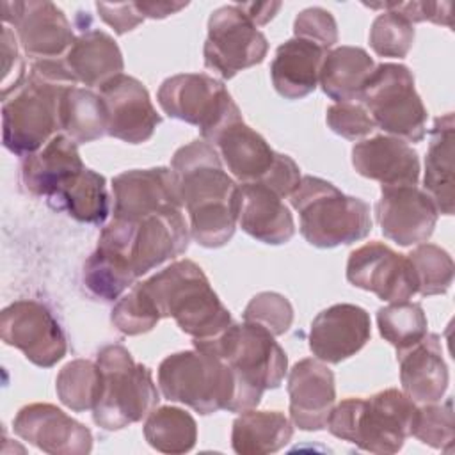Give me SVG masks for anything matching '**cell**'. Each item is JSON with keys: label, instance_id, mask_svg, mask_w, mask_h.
Listing matches in <instances>:
<instances>
[{"label": "cell", "instance_id": "1", "mask_svg": "<svg viewBox=\"0 0 455 455\" xmlns=\"http://www.w3.org/2000/svg\"><path fill=\"white\" fill-rule=\"evenodd\" d=\"M171 169L188 213L190 236L208 249L226 245L238 224L240 185L224 171L215 146L203 139L181 146Z\"/></svg>", "mask_w": 455, "mask_h": 455}, {"label": "cell", "instance_id": "2", "mask_svg": "<svg viewBox=\"0 0 455 455\" xmlns=\"http://www.w3.org/2000/svg\"><path fill=\"white\" fill-rule=\"evenodd\" d=\"M75 85L64 60H34L25 80L2 96L4 146L23 158L39 151L60 132V96Z\"/></svg>", "mask_w": 455, "mask_h": 455}, {"label": "cell", "instance_id": "3", "mask_svg": "<svg viewBox=\"0 0 455 455\" xmlns=\"http://www.w3.org/2000/svg\"><path fill=\"white\" fill-rule=\"evenodd\" d=\"M137 284L158 316L174 318L194 343L213 339L233 322L203 268L192 259H178Z\"/></svg>", "mask_w": 455, "mask_h": 455}, {"label": "cell", "instance_id": "4", "mask_svg": "<svg viewBox=\"0 0 455 455\" xmlns=\"http://www.w3.org/2000/svg\"><path fill=\"white\" fill-rule=\"evenodd\" d=\"M416 409V402L403 391L389 387L368 398L341 400L332 407L325 428L361 450L396 453L411 435Z\"/></svg>", "mask_w": 455, "mask_h": 455}, {"label": "cell", "instance_id": "5", "mask_svg": "<svg viewBox=\"0 0 455 455\" xmlns=\"http://www.w3.org/2000/svg\"><path fill=\"white\" fill-rule=\"evenodd\" d=\"M158 387L167 400L185 403L204 416L249 411L228 363L199 348L167 355L158 366Z\"/></svg>", "mask_w": 455, "mask_h": 455}, {"label": "cell", "instance_id": "6", "mask_svg": "<svg viewBox=\"0 0 455 455\" xmlns=\"http://www.w3.org/2000/svg\"><path fill=\"white\" fill-rule=\"evenodd\" d=\"M290 203L299 213L300 235L313 247L348 245L366 238L371 231L368 203L343 194L318 176H302Z\"/></svg>", "mask_w": 455, "mask_h": 455}, {"label": "cell", "instance_id": "7", "mask_svg": "<svg viewBox=\"0 0 455 455\" xmlns=\"http://www.w3.org/2000/svg\"><path fill=\"white\" fill-rule=\"evenodd\" d=\"M196 348L220 357L236 375L247 409H256L263 391L283 384L288 357L267 329L256 323L231 322L210 341L194 343Z\"/></svg>", "mask_w": 455, "mask_h": 455}, {"label": "cell", "instance_id": "8", "mask_svg": "<svg viewBox=\"0 0 455 455\" xmlns=\"http://www.w3.org/2000/svg\"><path fill=\"white\" fill-rule=\"evenodd\" d=\"M190 238L181 208H167L135 220L112 217L100 233L98 247L126 261L139 279L167 259L183 254Z\"/></svg>", "mask_w": 455, "mask_h": 455}, {"label": "cell", "instance_id": "9", "mask_svg": "<svg viewBox=\"0 0 455 455\" xmlns=\"http://www.w3.org/2000/svg\"><path fill=\"white\" fill-rule=\"evenodd\" d=\"M96 363L101 370V393L92 409L94 423L105 430H121L148 418L160 402L151 370L135 363L123 345L103 347Z\"/></svg>", "mask_w": 455, "mask_h": 455}, {"label": "cell", "instance_id": "10", "mask_svg": "<svg viewBox=\"0 0 455 455\" xmlns=\"http://www.w3.org/2000/svg\"><path fill=\"white\" fill-rule=\"evenodd\" d=\"M361 105L375 126L405 142H421L427 135V108L416 92L414 76L403 64L384 62L375 66L366 80Z\"/></svg>", "mask_w": 455, "mask_h": 455}, {"label": "cell", "instance_id": "11", "mask_svg": "<svg viewBox=\"0 0 455 455\" xmlns=\"http://www.w3.org/2000/svg\"><path fill=\"white\" fill-rule=\"evenodd\" d=\"M160 108L174 119L194 124L206 142L242 119L238 105L217 78L204 73H180L165 78L156 92Z\"/></svg>", "mask_w": 455, "mask_h": 455}, {"label": "cell", "instance_id": "12", "mask_svg": "<svg viewBox=\"0 0 455 455\" xmlns=\"http://www.w3.org/2000/svg\"><path fill=\"white\" fill-rule=\"evenodd\" d=\"M267 52L265 34L258 30L238 4L222 5L210 14L203 57L204 66L220 78L229 80L236 73L263 62Z\"/></svg>", "mask_w": 455, "mask_h": 455}, {"label": "cell", "instance_id": "13", "mask_svg": "<svg viewBox=\"0 0 455 455\" xmlns=\"http://www.w3.org/2000/svg\"><path fill=\"white\" fill-rule=\"evenodd\" d=\"M0 336L9 347L41 368L55 366L68 350L66 336L52 311L30 299L16 300L0 313Z\"/></svg>", "mask_w": 455, "mask_h": 455}, {"label": "cell", "instance_id": "14", "mask_svg": "<svg viewBox=\"0 0 455 455\" xmlns=\"http://www.w3.org/2000/svg\"><path fill=\"white\" fill-rule=\"evenodd\" d=\"M2 20L4 25H12L21 50L37 60L66 55L75 43L62 9L46 0L2 2Z\"/></svg>", "mask_w": 455, "mask_h": 455}, {"label": "cell", "instance_id": "15", "mask_svg": "<svg viewBox=\"0 0 455 455\" xmlns=\"http://www.w3.org/2000/svg\"><path fill=\"white\" fill-rule=\"evenodd\" d=\"M347 279L386 302H403L418 293L407 256L382 242H368L350 252Z\"/></svg>", "mask_w": 455, "mask_h": 455}, {"label": "cell", "instance_id": "16", "mask_svg": "<svg viewBox=\"0 0 455 455\" xmlns=\"http://www.w3.org/2000/svg\"><path fill=\"white\" fill-rule=\"evenodd\" d=\"M375 215L386 238L409 247L432 236L439 212L425 190L416 185H400L382 187Z\"/></svg>", "mask_w": 455, "mask_h": 455}, {"label": "cell", "instance_id": "17", "mask_svg": "<svg viewBox=\"0 0 455 455\" xmlns=\"http://www.w3.org/2000/svg\"><path fill=\"white\" fill-rule=\"evenodd\" d=\"M12 430L50 455H85L92 450L91 430L52 403L21 407L12 419Z\"/></svg>", "mask_w": 455, "mask_h": 455}, {"label": "cell", "instance_id": "18", "mask_svg": "<svg viewBox=\"0 0 455 455\" xmlns=\"http://www.w3.org/2000/svg\"><path fill=\"white\" fill-rule=\"evenodd\" d=\"M108 114V135L128 144L149 140L162 123L148 89L130 75H117L100 87Z\"/></svg>", "mask_w": 455, "mask_h": 455}, {"label": "cell", "instance_id": "19", "mask_svg": "<svg viewBox=\"0 0 455 455\" xmlns=\"http://www.w3.org/2000/svg\"><path fill=\"white\" fill-rule=\"evenodd\" d=\"M112 194L114 219L135 220L160 210L183 208L176 176L169 167L124 171L112 180Z\"/></svg>", "mask_w": 455, "mask_h": 455}, {"label": "cell", "instance_id": "20", "mask_svg": "<svg viewBox=\"0 0 455 455\" xmlns=\"http://www.w3.org/2000/svg\"><path fill=\"white\" fill-rule=\"evenodd\" d=\"M371 336L366 309L355 304H334L320 311L309 327V350L323 363L338 364L355 355Z\"/></svg>", "mask_w": 455, "mask_h": 455}, {"label": "cell", "instance_id": "21", "mask_svg": "<svg viewBox=\"0 0 455 455\" xmlns=\"http://www.w3.org/2000/svg\"><path fill=\"white\" fill-rule=\"evenodd\" d=\"M290 418L300 430H322L336 403L334 373L327 363L313 357L300 359L288 373Z\"/></svg>", "mask_w": 455, "mask_h": 455}, {"label": "cell", "instance_id": "22", "mask_svg": "<svg viewBox=\"0 0 455 455\" xmlns=\"http://www.w3.org/2000/svg\"><path fill=\"white\" fill-rule=\"evenodd\" d=\"M354 169L382 187L418 185L419 156L405 140L391 135H375L352 148Z\"/></svg>", "mask_w": 455, "mask_h": 455}, {"label": "cell", "instance_id": "23", "mask_svg": "<svg viewBox=\"0 0 455 455\" xmlns=\"http://www.w3.org/2000/svg\"><path fill=\"white\" fill-rule=\"evenodd\" d=\"M238 226L249 236L268 245H281L293 238L295 222L288 206L263 183H240Z\"/></svg>", "mask_w": 455, "mask_h": 455}, {"label": "cell", "instance_id": "24", "mask_svg": "<svg viewBox=\"0 0 455 455\" xmlns=\"http://www.w3.org/2000/svg\"><path fill=\"white\" fill-rule=\"evenodd\" d=\"M84 169L78 144L68 135L57 133L39 151L23 158L21 180L30 194L44 196L50 201Z\"/></svg>", "mask_w": 455, "mask_h": 455}, {"label": "cell", "instance_id": "25", "mask_svg": "<svg viewBox=\"0 0 455 455\" xmlns=\"http://www.w3.org/2000/svg\"><path fill=\"white\" fill-rule=\"evenodd\" d=\"M212 146H215L220 160L240 183H263L279 155L243 119L228 124Z\"/></svg>", "mask_w": 455, "mask_h": 455}, {"label": "cell", "instance_id": "26", "mask_svg": "<svg viewBox=\"0 0 455 455\" xmlns=\"http://www.w3.org/2000/svg\"><path fill=\"white\" fill-rule=\"evenodd\" d=\"M403 393L416 403L441 402L448 389V366L443 357L441 339L428 334L411 348L396 354Z\"/></svg>", "mask_w": 455, "mask_h": 455}, {"label": "cell", "instance_id": "27", "mask_svg": "<svg viewBox=\"0 0 455 455\" xmlns=\"http://www.w3.org/2000/svg\"><path fill=\"white\" fill-rule=\"evenodd\" d=\"M327 52L329 50L299 37L279 44L270 64L274 89L286 100H300L311 94L318 85Z\"/></svg>", "mask_w": 455, "mask_h": 455}, {"label": "cell", "instance_id": "28", "mask_svg": "<svg viewBox=\"0 0 455 455\" xmlns=\"http://www.w3.org/2000/svg\"><path fill=\"white\" fill-rule=\"evenodd\" d=\"M64 64L78 80L89 87H101L124 69L123 53L116 39L98 28L84 30L64 55Z\"/></svg>", "mask_w": 455, "mask_h": 455}, {"label": "cell", "instance_id": "29", "mask_svg": "<svg viewBox=\"0 0 455 455\" xmlns=\"http://www.w3.org/2000/svg\"><path fill=\"white\" fill-rule=\"evenodd\" d=\"M453 142H455V121L448 112L435 117L430 130V142L425 158L423 188L434 201L439 213H453Z\"/></svg>", "mask_w": 455, "mask_h": 455}, {"label": "cell", "instance_id": "30", "mask_svg": "<svg viewBox=\"0 0 455 455\" xmlns=\"http://www.w3.org/2000/svg\"><path fill=\"white\" fill-rule=\"evenodd\" d=\"M373 69L375 62L364 48L338 46L327 52L318 84L336 103L357 101Z\"/></svg>", "mask_w": 455, "mask_h": 455}, {"label": "cell", "instance_id": "31", "mask_svg": "<svg viewBox=\"0 0 455 455\" xmlns=\"http://www.w3.org/2000/svg\"><path fill=\"white\" fill-rule=\"evenodd\" d=\"M293 435V423L279 411H243L231 430V446L240 455H267L284 448Z\"/></svg>", "mask_w": 455, "mask_h": 455}, {"label": "cell", "instance_id": "32", "mask_svg": "<svg viewBox=\"0 0 455 455\" xmlns=\"http://www.w3.org/2000/svg\"><path fill=\"white\" fill-rule=\"evenodd\" d=\"M60 132L76 144L108 135V114L100 94L87 87H69L60 96Z\"/></svg>", "mask_w": 455, "mask_h": 455}, {"label": "cell", "instance_id": "33", "mask_svg": "<svg viewBox=\"0 0 455 455\" xmlns=\"http://www.w3.org/2000/svg\"><path fill=\"white\" fill-rule=\"evenodd\" d=\"M50 203L59 210H66L78 222L101 224L110 212L107 180L92 169H84Z\"/></svg>", "mask_w": 455, "mask_h": 455}, {"label": "cell", "instance_id": "34", "mask_svg": "<svg viewBox=\"0 0 455 455\" xmlns=\"http://www.w3.org/2000/svg\"><path fill=\"white\" fill-rule=\"evenodd\" d=\"M144 437L156 451L187 453L196 446L197 423L190 412L180 407H155L144 421Z\"/></svg>", "mask_w": 455, "mask_h": 455}, {"label": "cell", "instance_id": "35", "mask_svg": "<svg viewBox=\"0 0 455 455\" xmlns=\"http://www.w3.org/2000/svg\"><path fill=\"white\" fill-rule=\"evenodd\" d=\"M135 281L137 275L126 261L100 247H96L84 265L85 288L103 302L117 300Z\"/></svg>", "mask_w": 455, "mask_h": 455}, {"label": "cell", "instance_id": "36", "mask_svg": "<svg viewBox=\"0 0 455 455\" xmlns=\"http://www.w3.org/2000/svg\"><path fill=\"white\" fill-rule=\"evenodd\" d=\"M55 391L59 400L75 412L92 411L101 393V370L87 359L69 361L57 375Z\"/></svg>", "mask_w": 455, "mask_h": 455}, {"label": "cell", "instance_id": "37", "mask_svg": "<svg viewBox=\"0 0 455 455\" xmlns=\"http://www.w3.org/2000/svg\"><path fill=\"white\" fill-rule=\"evenodd\" d=\"M377 325L380 336L396 348V354L411 348L428 332L423 307L409 300L380 307L377 311Z\"/></svg>", "mask_w": 455, "mask_h": 455}, {"label": "cell", "instance_id": "38", "mask_svg": "<svg viewBox=\"0 0 455 455\" xmlns=\"http://www.w3.org/2000/svg\"><path fill=\"white\" fill-rule=\"evenodd\" d=\"M405 256L412 267L419 295H443L450 290L453 283V259L444 249L423 242Z\"/></svg>", "mask_w": 455, "mask_h": 455}, {"label": "cell", "instance_id": "39", "mask_svg": "<svg viewBox=\"0 0 455 455\" xmlns=\"http://www.w3.org/2000/svg\"><path fill=\"white\" fill-rule=\"evenodd\" d=\"M411 435L435 450L448 453L453 451L455 419L451 398H448L444 403H421V407L416 409Z\"/></svg>", "mask_w": 455, "mask_h": 455}, {"label": "cell", "instance_id": "40", "mask_svg": "<svg viewBox=\"0 0 455 455\" xmlns=\"http://www.w3.org/2000/svg\"><path fill=\"white\" fill-rule=\"evenodd\" d=\"M414 43V25L396 11L380 12L370 28V46L380 57L403 59Z\"/></svg>", "mask_w": 455, "mask_h": 455}, {"label": "cell", "instance_id": "41", "mask_svg": "<svg viewBox=\"0 0 455 455\" xmlns=\"http://www.w3.org/2000/svg\"><path fill=\"white\" fill-rule=\"evenodd\" d=\"M110 320L119 332L126 336H137L149 332L162 318L151 307L139 284H133L128 293L117 299Z\"/></svg>", "mask_w": 455, "mask_h": 455}, {"label": "cell", "instance_id": "42", "mask_svg": "<svg viewBox=\"0 0 455 455\" xmlns=\"http://www.w3.org/2000/svg\"><path fill=\"white\" fill-rule=\"evenodd\" d=\"M243 322L261 325L272 336L284 334L293 322L290 300L275 291L256 293L243 309Z\"/></svg>", "mask_w": 455, "mask_h": 455}, {"label": "cell", "instance_id": "43", "mask_svg": "<svg viewBox=\"0 0 455 455\" xmlns=\"http://www.w3.org/2000/svg\"><path fill=\"white\" fill-rule=\"evenodd\" d=\"M325 121L336 135L347 140H359L377 128L368 110L361 103L354 101L331 105L325 114Z\"/></svg>", "mask_w": 455, "mask_h": 455}, {"label": "cell", "instance_id": "44", "mask_svg": "<svg viewBox=\"0 0 455 455\" xmlns=\"http://www.w3.org/2000/svg\"><path fill=\"white\" fill-rule=\"evenodd\" d=\"M293 34L299 39L311 41L325 50L338 43V25L334 16L323 7H307L293 21Z\"/></svg>", "mask_w": 455, "mask_h": 455}, {"label": "cell", "instance_id": "45", "mask_svg": "<svg viewBox=\"0 0 455 455\" xmlns=\"http://www.w3.org/2000/svg\"><path fill=\"white\" fill-rule=\"evenodd\" d=\"M370 9L396 11L407 18L412 25L419 21H432L451 28V2H384V4H364Z\"/></svg>", "mask_w": 455, "mask_h": 455}, {"label": "cell", "instance_id": "46", "mask_svg": "<svg viewBox=\"0 0 455 455\" xmlns=\"http://www.w3.org/2000/svg\"><path fill=\"white\" fill-rule=\"evenodd\" d=\"M2 60H4V80L2 96L16 89L25 80V62L20 55V41L7 25L2 27Z\"/></svg>", "mask_w": 455, "mask_h": 455}, {"label": "cell", "instance_id": "47", "mask_svg": "<svg viewBox=\"0 0 455 455\" xmlns=\"http://www.w3.org/2000/svg\"><path fill=\"white\" fill-rule=\"evenodd\" d=\"M96 9L100 18L114 28L117 36H123L133 28H137L144 16L139 11L135 2H121V4H107V2H96Z\"/></svg>", "mask_w": 455, "mask_h": 455}, {"label": "cell", "instance_id": "48", "mask_svg": "<svg viewBox=\"0 0 455 455\" xmlns=\"http://www.w3.org/2000/svg\"><path fill=\"white\" fill-rule=\"evenodd\" d=\"M238 7L256 27H259L267 25L275 16V12L281 9V2H249L238 4Z\"/></svg>", "mask_w": 455, "mask_h": 455}, {"label": "cell", "instance_id": "49", "mask_svg": "<svg viewBox=\"0 0 455 455\" xmlns=\"http://www.w3.org/2000/svg\"><path fill=\"white\" fill-rule=\"evenodd\" d=\"M139 11L142 12L144 18H153V20H162L171 14L180 12L185 9L188 4L187 2H135Z\"/></svg>", "mask_w": 455, "mask_h": 455}]
</instances>
